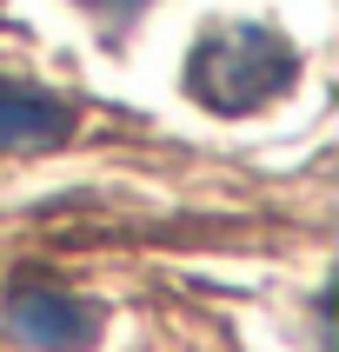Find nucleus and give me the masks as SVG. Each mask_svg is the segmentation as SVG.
I'll return each instance as SVG.
<instances>
[{
    "mask_svg": "<svg viewBox=\"0 0 339 352\" xmlns=\"http://www.w3.org/2000/svg\"><path fill=\"white\" fill-rule=\"evenodd\" d=\"M179 80L206 113H259L279 94H293L299 47L279 27H259V20H219L193 40Z\"/></svg>",
    "mask_w": 339,
    "mask_h": 352,
    "instance_id": "obj_1",
    "label": "nucleus"
},
{
    "mask_svg": "<svg viewBox=\"0 0 339 352\" xmlns=\"http://www.w3.org/2000/svg\"><path fill=\"white\" fill-rule=\"evenodd\" d=\"M7 333L34 352H80V346H94L100 313L87 299L60 293V286H14L7 293Z\"/></svg>",
    "mask_w": 339,
    "mask_h": 352,
    "instance_id": "obj_2",
    "label": "nucleus"
},
{
    "mask_svg": "<svg viewBox=\"0 0 339 352\" xmlns=\"http://www.w3.org/2000/svg\"><path fill=\"white\" fill-rule=\"evenodd\" d=\"M74 126H80V113L60 94L0 80V153H40V146H60Z\"/></svg>",
    "mask_w": 339,
    "mask_h": 352,
    "instance_id": "obj_3",
    "label": "nucleus"
},
{
    "mask_svg": "<svg viewBox=\"0 0 339 352\" xmlns=\"http://www.w3.org/2000/svg\"><path fill=\"white\" fill-rule=\"evenodd\" d=\"M80 7H94V14H133V7H146V0H80Z\"/></svg>",
    "mask_w": 339,
    "mask_h": 352,
    "instance_id": "obj_4",
    "label": "nucleus"
}]
</instances>
